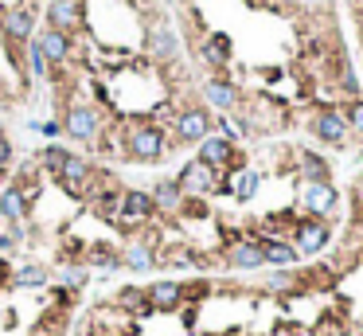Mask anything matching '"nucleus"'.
<instances>
[{
	"instance_id": "c756f323",
	"label": "nucleus",
	"mask_w": 363,
	"mask_h": 336,
	"mask_svg": "<svg viewBox=\"0 0 363 336\" xmlns=\"http://www.w3.org/2000/svg\"><path fill=\"white\" fill-rule=\"evenodd\" d=\"M12 165V141L4 137V129H0V172Z\"/></svg>"
},
{
	"instance_id": "412c9836",
	"label": "nucleus",
	"mask_w": 363,
	"mask_h": 336,
	"mask_svg": "<svg viewBox=\"0 0 363 336\" xmlns=\"http://www.w3.org/2000/svg\"><path fill=\"white\" fill-rule=\"evenodd\" d=\"M121 266L137 270V274H145V270L157 266V254L145 247V243H133V247H125V254H121Z\"/></svg>"
},
{
	"instance_id": "aec40b11",
	"label": "nucleus",
	"mask_w": 363,
	"mask_h": 336,
	"mask_svg": "<svg viewBox=\"0 0 363 336\" xmlns=\"http://www.w3.org/2000/svg\"><path fill=\"white\" fill-rule=\"evenodd\" d=\"M148 196H153V204H157L160 211H176L180 204H184V192H180L176 180H160V184L148 192Z\"/></svg>"
},
{
	"instance_id": "4468645a",
	"label": "nucleus",
	"mask_w": 363,
	"mask_h": 336,
	"mask_svg": "<svg viewBox=\"0 0 363 336\" xmlns=\"http://www.w3.org/2000/svg\"><path fill=\"white\" fill-rule=\"evenodd\" d=\"M196 160H203L207 168H226L231 160H235V145H231L226 137H215V133H211V137L199 141V157Z\"/></svg>"
},
{
	"instance_id": "a211bd4d",
	"label": "nucleus",
	"mask_w": 363,
	"mask_h": 336,
	"mask_svg": "<svg viewBox=\"0 0 363 336\" xmlns=\"http://www.w3.org/2000/svg\"><path fill=\"white\" fill-rule=\"evenodd\" d=\"M184 301V286L180 282H153L148 286V305L153 309H176Z\"/></svg>"
},
{
	"instance_id": "20e7f679",
	"label": "nucleus",
	"mask_w": 363,
	"mask_h": 336,
	"mask_svg": "<svg viewBox=\"0 0 363 336\" xmlns=\"http://www.w3.org/2000/svg\"><path fill=\"white\" fill-rule=\"evenodd\" d=\"M328 238H332V227H328L324 219H301V223L293 227V250L301 258L320 254V250L328 247Z\"/></svg>"
},
{
	"instance_id": "7ed1b4c3",
	"label": "nucleus",
	"mask_w": 363,
	"mask_h": 336,
	"mask_svg": "<svg viewBox=\"0 0 363 336\" xmlns=\"http://www.w3.org/2000/svg\"><path fill=\"white\" fill-rule=\"evenodd\" d=\"M0 31L12 43H31L36 40V8L31 4H12L0 8Z\"/></svg>"
},
{
	"instance_id": "7c9ffc66",
	"label": "nucleus",
	"mask_w": 363,
	"mask_h": 336,
	"mask_svg": "<svg viewBox=\"0 0 363 336\" xmlns=\"http://www.w3.org/2000/svg\"><path fill=\"white\" fill-rule=\"evenodd\" d=\"M293 286V277L285 274V270H277V274H270V289H289Z\"/></svg>"
},
{
	"instance_id": "4be33fe9",
	"label": "nucleus",
	"mask_w": 363,
	"mask_h": 336,
	"mask_svg": "<svg viewBox=\"0 0 363 336\" xmlns=\"http://www.w3.org/2000/svg\"><path fill=\"white\" fill-rule=\"evenodd\" d=\"M258 180H262V176H258L254 168H238L235 176H231V196H235V199H250L258 192Z\"/></svg>"
},
{
	"instance_id": "c85d7f7f",
	"label": "nucleus",
	"mask_w": 363,
	"mask_h": 336,
	"mask_svg": "<svg viewBox=\"0 0 363 336\" xmlns=\"http://www.w3.org/2000/svg\"><path fill=\"white\" fill-rule=\"evenodd\" d=\"M348 129L363 137V102H355V106L348 109Z\"/></svg>"
},
{
	"instance_id": "dca6fc26",
	"label": "nucleus",
	"mask_w": 363,
	"mask_h": 336,
	"mask_svg": "<svg viewBox=\"0 0 363 336\" xmlns=\"http://www.w3.org/2000/svg\"><path fill=\"white\" fill-rule=\"evenodd\" d=\"M226 262H231L235 270H258V266H265L262 247H258L254 238H238L235 247L226 250Z\"/></svg>"
},
{
	"instance_id": "72a5a7b5",
	"label": "nucleus",
	"mask_w": 363,
	"mask_h": 336,
	"mask_svg": "<svg viewBox=\"0 0 363 336\" xmlns=\"http://www.w3.org/2000/svg\"><path fill=\"white\" fill-rule=\"evenodd\" d=\"M4 277H8V262H4V258H0V282H4Z\"/></svg>"
},
{
	"instance_id": "c9c22d12",
	"label": "nucleus",
	"mask_w": 363,
	"mask_h": 336,
	"mask_svg": "<svg viewBox=\"0 0 363 336\" xmlns=\"http://www.w3.org/2000/svg\"><path fill=\"white\" fill-rule=\"evenodd\" d=\"M24 4H43V0H24Z\"/></svg>"
},
{
	"instance_id": "6e6552de",
	"label": "nucleus",
	"mask_w": 363,
	"mask_h": 336,
	"mask_svg": "<svg viewBox=\"0 0 363 336\" xmlns=\"http://www.w3.org/2000/svg\"><path fill=\"white\" fill-rule=\"evenodd\" d=\"M153 211H157V204H153V196H148V192H141V188L121 192L118 223H145V219H153Z\"/></svg>"
},
{
	"instance_id": "39448f33",
	"label": "nucleus",
	"mask_w": 363,
	"mask_h": 336,
	"mask_svg": "<svg viewBox=\"0 0 363 336\" xmlns=\"http://www.w3.org/2000/svg\"><path fill=\"white\" fill-rule=\"evenodd\" d=\"M176 141H184V145H199L203 137H211V114L199 106H187L176 114Z\"/></svg>"
},
{
	"instance_id": "2f4dec72",
	"label": "nucleus",
	"mask_w": 363,
	"mask_h": 336,
	"mask_svg": "<svg viewBox=\"0 0 363 336\" xmlns=\"http://www.w3.org/2000/svg\"><path fill=\"white\" fill-rule=\"evenodd\" d=\"M16 243H20V238L12 235V231H8V235H0V250H4V254H12V250H16Z\"/></svg>"
},
{
	"instance_id": "5701e85b",
	"label": "nucleus",
	"mask_w": 363,
	"mask_h": 336,
	"mask_svg": "<svg viewBox=\"0 0 363 336\" xmlns=\"http://www.w3.org/2000/svg\"><path fill=\"white\" fill-rule=\"evenodd\" d=\"M301 176L304 184H324L328 180V160L316 157V153H301Z\"/></svg>"
},
{
	"instance_id": "9b49d317",
	"label": "nucleus",
	"mask_w": 363,
	"mask_h": 336,
	"mask_svg": "<svg viewBox=\"0 0 363 336\" xmlns=\"http://www.w3.org/2000/svg\"><path fill=\"white\" fill-rule=\"evenodd\" d=\"M313 133L324 141V145H343L352 129H348V118H343V114H336V109H320V114L313 118Z\"/></svg>"
},
{
	"instance_id": "0eeeda50",
	"label": "nucleus",
	"mask_w": 363,
	"mask_h": 336,
	"mask_svg": "<svg viewBox=\"0 0 363 336\" xmlns=\"http://www.w3.org/2000/svg\"><path fill=\"white\" fill-rule=\"evenodd\" d=\"M176 184L184 196H207V192H215V168H207L203 160H187L180 168Z\"/></svg>"
},
{
	"instance_id": "393cba45",
	"label": "nucleus",
	"mask_w": 363,
	"mask_h": 336,
	"mask_svg": "<svg viewBox=\"0 0 363 336\" xmlns=\"http://www.w3.org/2000/svg\"><path fill=\"white\" fill-rule=\"evenodd\" d=\"M12 282H16V286H24V289H43L51 282V274H47V266H24V270H16V274H12Z\"/></svg>"
},
{
	"instance_id": "bb28decb",
	"label": "nucleus",
	"mask_w": 363,
	"mask_h": 336,
	"mask_svg": "<svg viewBox=\"0 0 363 336\" xmlns=\"http://www.w3.org/2000/svg\"><path fill=\"white\" fill-rule=\"evenodd\" d=\"M90 266H98V270H106V274H109V270H118V266H121V258L114 254L109 247H98L94 254H90Z\"/></svg>"
},
{
	"instance_id": "1a4fd4ad",
	"label": "nucleus",
	"mask_w": 363,
	"mask_h": 336,
	"mask_svg": "<svg viewBox=\"0 0 363 336\" xmlns=\"http://www.w3.org/2000/svg\"><path fill=\"white\" fill-rule=\"evenodd\" d=\"M36 43H40V51L47 55L51 67H67L70 55H75V43H70L67 31H55V28H43L40 36H36Z\"/></svg>"
},
{
	"instance_id": "f257e3e1",
	"label": "nucleus",
	"mask_w": 363,
	"mask_h": 336,
	"mask_svg": "<svg viewBox=\"0 0 363 336\" xmlns=\"http://www.w3.org/2000/svg\"><path fill=\"white\" fill-rule=\"evenodd\" d=\"M164 153H168V137H164V129H160V125L137 121V125L125 129V157L153 165V160H160Z\"/></svg>"
},
{
	"instance_id": "9d476101",
	"label": "nucleus",
	"mask_w": 363,
	"mask_h": 336,
	"mask_svg": "<svg viewBox=\"0 0 363 336\" xmlns=\"http://www.w3.org/2000/svg\"><path fill=\"white\" fill-rule=\"evenodd\" d=\"M47 28L55 31H79L82 28V0H51L47 4Z\"/></svg>"
},
{
	"instance_id": "f3484780",
	"label": "nucleus",
	"mask_w": 363,
	"mask_h": 336,
	"mask_svg": "<svg viewBox=\"0 0 363 336\" xmlns=\"http://www.w3.org/2000/svg\"><path fill=\"white\" fill-rule=\"evenodd\" d=\"M258 247H262V258H265V262H270V266H277V270H289L297 258H301V254L293 250V243H285V238H262Z\"/></svg>"
},
{
	"instance_id": "a878e982",
	"label": "nucleus",
	"mask_w": 363,
	"mask_h": 336,
	"mask_svg": "<svg viewBox=\"0 0 363 336\" xmlns=\"http://www.w3.org/2000/svg\"><path fill=\"white\" fill-rule=\"evenodd\" d=\"M67 148L63 145H47V148H40V168H47V172H59L63 165H67Z\"/></svg>"
},
{
	"instance_id": "ddd939ff",
	"label": "nucleus",
	"mask_w": 363,
	"mask_h": 336,
	"mask_svg": "<svg viewBox=\"0 0 363 336\" xmlns=\"http://www.w3.org/2000/svg\"><path fill=\"white\" fill-rule=\"evenodd\" d=\"M28 211H31V199L24 196L20 184H8V188L0 192V219H4V223H12V227H16V223H24V219H28Z\"/></svg>"
},
{
	"instance_id": "423d86ee",
	"label": "nucleus",
	"mask_w": 363,
	"mask_h": 336,
	"mask_svg": "<svg viewBox=\"0 0 363 336\" xmlns=\"http://www.w3.org/2000/svg\"><path fill=\"white\" fill-rule=\"evenodd\" d=\"M336 204H340V192L324 180V184H301V208L309 211V215L324 219V215H332Z\"/></svg>"
},
{
	"instance_id": "6ab92c4d",
	"label": "nucleus",
	"mask_w": 363,
	"mask_h": 336,
	"mask_svg": "<svg viewBox=\"0 0 363 336\" xmlns=\"http://www.w3.org/2000/svg\"><path fill=\"white\" fill-rule=\"evenodd\" d=\"M199 55H203L207 67H223V63L231 59V40H226L223 31H215V36H207V40H203Z\"/></svg>"
},
{
	"instance_id": "b1692460",
	"label": "nucleus",
	"mask_w": 363,
	"mask_h": 336,
	"mask_svg": "<svg viewBox=\"0 0 363 336\" xmlns=\"http://www.w3.org/2000/svg\"><path fill=\"white\" fill-rule=\"evenodd\" d=\"M24 55H28V70H31V79L47 82V79H51V63H47V55L40 51V43H36V40L24 43Z\"/></svg>"
},
{
	"instance_id": "f8f14e48",
	"label": "nucleus",
	"mask_w": 363,
	"mask_h": 336,
	"mask_svg": "<svg viewBox=\"0 0 363 336\" xmlns=\"http://www.w3.org/2000/svg\"><path fill=\"white\" fill-rule=\"evenodd\" d=\"M148 55L157 63H172L180 55V40L168 24H153V28H148Z\"/></svg>"
},
{
	"instance_id": "cd10ccee",
	"label": "nucleus",
	"mask_w": 363,
	"mask_h": 336,
	"mask_svg": "<svg viewBox=\"0 0 363 336\" xmlns=\"http://www.w3.org/2000/svg\"><path fill=\"white\" fill-rule=\"evenodd\" d=\"M59 282H63L67 289H79L82 282H86V270H82V266H67V262H63V270H59Z\"/></svg>"
},
{
	"instance_id": "f03ea898",
	"label": "nucleus",
	"mask_w": 363,
	"mask_h": 336,
	"mask_svg": "<svg viewBox=\"0 0 363 336\" xmlns=\"http://www.w3.org/2000/svg\"><path fill=\"white\" fill-rule=\"evenodd\" d=\"M63 133H67L70 141H79V145H94V141L102 137V114L90 102H70L67 109H63Z\"/></svg>"
},
{
	"instance_id": "f704fd0d",
	"label": "nucleus",
	"mask_w": 363,
	"mask_h": 336,
	"mask_svg": "<svg viewBox=\"0 0 363 336\" xmlns=\"http://www.w3.org/2000/svg\"><path fill=\"white\" fill-rule=\"evenodd\" d=\"M328 336H352V333H348V328H332Z\"/></svg>"
},
{
	"instance_id": "2eb2a0df",
	"label": "nucleus",
	"mask_w": 363,
	"mask_h": 336,
	"mask_svg": "<svg viewBox=\"0 0 363 336\" xmlns=\"http://www.w3.org/2000/svg\"><path fill=\"white\" fill-rule=\"evenodd\" d=\"M203 98H207V106L231 114V109L238 106V86L235 82H226V79H207L203 82Z\"/></svg>"
},
{
	"instance_id": "473e14b6",
	"label": "nucleus",
	"mask_w": 363,
	"mask_h": 336,
	"mask_svg": "<svg viewBox=\"0 0 363 336\" xmlns=\"http://www.w3.org/2000/svg\"><path fill=\"white\" fill-rule=\"evenodd\" d=\"M40 133H47V137H59V133H63V125H59V121H43V125H40Z\"/></svg>"
}]
</instances>
